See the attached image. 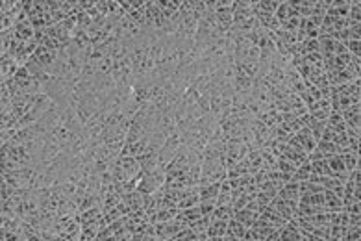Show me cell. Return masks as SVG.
Segmentation results:
<instances>
[{"label": "cell", "mask_w": 361, "mask_h": 241, "mask_svg": "<svg viewBox=\"0 0 361 241\" xmlns=\"http://www.w3.org/2000/svg\"><path fill=\"white\" fill-rule=\"evenodd\" d=\"M182 228H185V225L176 217L165 221V223H156V238L158 240H172Z\"/></svg>", "instance_id": "1"}, {"label": "cell", "mask_w": 361, "mask_h": 241, "mask_svg": "<svg viewBox=\"0 0 361 241\" xmlns=\"http://www.w3.org/2000/svg\"><path fill=\"white\" fill-rule=\"evenodd\" d=\"M271 208H273L276 213H280L281 217L285 221L293 219L295 217V212H296V206H298V200H289V198H281V197H276L271 200Z\"/></svg>", "instance_id": "2"}, {"label": "cell", "mask_w": 361, "mask_h": 241, "mask_svg": "<svg viewBox=\"0 0 361 241\" xmlns=\"http://www.w3.org/2000/svg\"><path fill=\"white\" fill-rule=\"evenodd\" d=\"M326 163H328V169H330V176L347 182V178L350 173L347 171V165H345L341 154H332V156H328V158H326Z\"/></svg>", "instance_id": "3"}, {"label": "cell", "mask_w": 361, "mask_h": 241, "mask_svg": "<svg viewBox=\"0 0 361 241\" xmlns=\"http://www.w3.org/2000/svg\"><path fill=\"white\" fill-rule=\"evenodd\" d=\"M250 130L252 134H254V139H256V146L258 148H263V145H265L267 141L271 139V128L267 126L263 121H259V119H250Z\"/></svg>", "instance_id": "4"}, {"label": "cell", "mask_w": 361, "mask_h": 241, "mask_svg": "<svg viewBox=\"0 0 361 241\" xmlns=\"http://www.w3.org/2000/svg\"><path fill=\"white\" fill-rule=\"evenodd\" d=\"M32 58L36 59L37 63L46 71V69H48V67H50L52 63L59 58V50H52V48H46V47H43V45H39Z\"/></svg>", "instance_id": "5"}, {"label": "cell", "mask_w": 361, "mask_h": 241, "mask_svg": "<svg viewBox=\"0 0 361 241\" xmlns=\"http://www.w3.org/2000/svg\"><path fill=\"white\" fill-rule=\"evenodd\" d=\"M308 113L311 117H315L317 121H326L332 113V104H330V98H321L317 102H313L308 106Z\"/></svg>", "instance_id": "6"}, {"label": "cell", "mask_w": 361, "mask_h": 241, "mask_svg": "<svg viewBox=\"0 0 361 241\" xmlns=\"http://www.w3.org/2000/svg\"><path fill=\"white\" fill-rule=\"evenodd\" d=\"M104 217V210L102 206H93L89 210H83V212L76 213V219L80 221L81 227H89V225H95Z\"/></svg>", "instance_id": "7"}, {"label": "cell", "mask_w": 361, "mask_h": 241, "mask_svg": "<svg viewBox=\"0 0 361 241\" xmlns=\"http://www.w3.org/2000/svg\"><path fill=\"white\" fill-rule=\"evenodd\" d=\"M341 117L345 119L348 128H352L356 132H361L360 124H361V104H354L347 110L341 111Z\"/></svg>", "instance_id": "8"}, {"label": "cell", "mask_w": 361, "mask_h": 241, "mask_svg": "<svg viewBox=\"0 0 361 241\" xmlns=\"http://www.w3.org/2000/svg\"><path fill=\"white\" fill-rule=\"evenodd\" d=\"M115 163H117L119 167L122 169L130 178L137 176V173L141 171L139 161H137V158H133V156H119L117 160H115Z\"/></svg>", "instance_id": "9"}, {"label": "cell", "mask_w": 361, "mask_h": 241, "mask_svg": "<svg viewBox=\"0 0 361 241\" xmlns=\"http://www.w3.org/2000/svg\"><path fill=\"white\" fill-rule=\"evenodd\" d=\"M285 160H289L291 163H295L296 167H300V165H304L308 160V152L306 150H300V148H295V146L291 145H285V148H283V154H281Z\"/></svg>", "instance_id": "10"}, {"label": "cell", "mask_w": 361, "mask_h": 241, "mask_svg": "<svg viewBox=\"0 0 361 241\" xmlns=\"http://www.w3.org/2000/svg\"><path fill=\"white\" fill-rule=\"evenodd\" d=\"M226 228H228V221H219V219H211L209 227H207V238L209 240H224L226 236Z\"/></svg>", "instance_id": "11"}, {"label": "cell", "mask_w": 361, "mask_h": 241, "mask_svg": "<svg viewBox=\"0 0 361 241\" xmlns=\"http://www.w3.org/2000/svg\"><path fill=\"white\" fill-rule=\"evenodd\" d=\"M259 219L265 221L267 225H273V227H276V228H281L285 225V219L281 217L280 213L274 212L271 206H267V208H263V210L259 212Z\"/></svg>", "instance_id": "12"}, {"label": "cell", "mask_w": 361, "mask_h": 241, "mask_svg": "<svg viewBox=\"0 0 361 241\" xmlns=\"http://www.w3.org/2000/svg\"><path fill=\"white\" fill-rule=\"evenodd\" d=\"M15 39H19V41H32L34 36H36V28L32 26V22L26 21V22H19V24H15Z\"/></svg>", "instance_id": "13"}, {"label": "cell", "mask_w": 361, "mask_h": 241, "mask_svg": "<svg viewBox=\"0 0 361 241\" xmlns=\"http://www.w3.org/2000/svg\"><path fill=\"white\" fill-rule=\"evenodd\" d=\"M219 191H221V182L200 184V186H199L200 200H217V195H219Z\"/></svg>", "instance_id": "14"}, {"label": "cell", "mask_w": 361, "mask_h": 241, "mask_svg": "<svg viewBox=\"0 0 361 241\" xmlns=\"http://www.w3.org/2000/svg\"><path fill=\"white\" fill-rule=\"evenodd\" d=\"M244 232H246V227H244L243 223H239L237 219H232L228 221V228H226V236H224V240H243Z\"/></svg>", "instance_id": "15"}, {"label": "cell", "mask_w": 361, "mask_h": 241, "mask_svg": "<svg viewBox=\"0 0 361 241\" xmlns=\"http://www.w3.org/2000/svg\"><path fill=\"white\" fill-rule=\"evenodd\" d=\"M122 202L130 206V210H139L145 206V193H141V191H130V193H124L122 195Z\"/></svg>", "instance_id": "16"}, {"label": "cell", "mask_w": 361, "mask_h": 241, "mask_svg": "<svg viewBox=\"0 0 361 241\" xmlns=\"http://www.w3.org/2000/svg\"><path fill=\"white\" fill-rule=\"evenodd\" d=\"M259 217L258 212H252V210H248V208H243V210H236L234 212V219H237L239 223H243L246 228H250L254 223H256V219Z\"/></svg>", "instance_id": "17"}, {"label": "cell", "mask_w": 361, "mask_h": 241, "mask_svg": "<svg viewBox=\"0 0 361 241\" xmlns=\"http://www.w3.org/2000/svg\"><path fill=\"white\" fill-rule=\"evenodd\" d=\"M278 197L289 198V200H298L300 198V191H298V182L291 180V182L283 184V188L278 190Z\"/></svg>", "instance_id": "18"}, {"label": "cell", "mask_w": 361, "mask_h": 241, "mask_svg": "<svg viewBox=\"0 0 361 241\" xmlns=\"http://www.w3.org/2000/svg\"><path fill=\"white\" fill-rule=\"evenodd\" d=\"M156 4H158V7L163 11V15H165L167 19H170L172 15L180 11V4H182V2H180V0H158Z\"/></svg>", "instance_id": "19"}, {"label": "cell", "mask_w": 361, "mask_h": 241, "mask_svg": "<svg viewBox=\"0 0 361 241\" xmlns=\"http://www.w3.org/2000/svg\"><path fill=\"white\" fill-rule=\"evenodd\" d=\"M165 98H167V91L163 86L160 84H154V86H150V93H148V100L156 106H160V104L165 102Z\"/></svg>", "instance_id": "20"}, {"label": "cell", "mask_w": 361, "mask_h": 241, "mask_svg": "<svg viewBox=\"0 0 361 241\" xmlns=\"http://www.w3.org/2000/svg\"><path fill=\"white\" fill-rule=\"evenodd\" d=\"M324 206L328 208V212H335L343 208V198H339L333 191L324 190Z\"/></svg>", "instance_id": "21"}, {"label": "cell", "mask_w": 361, "mask_h": 241, "mask_svg": "<svg viewBox=\"0 0 361 241\" xmlns=\"http://www.w3.org/2000/svg\"><path fill=\"white\" fill-rule=\"evenodd\" d=\"M313 52H319L317 39H306L304 43L296 45V56H308V54H313Z\"/></svg>", "instance_id": "22"}, {"label": "cell", "mask_w": 361, "mask_h": 241, "mask_svg": "<svg viewBox=\"0 0 361 241\" xmlns=\"http://www.w3.org/2000/svg\"><path fill=\"white\" fill-rule=\"evenodd\" d=\"M278 6H280V0H263V2H254V9H256V11L269 13V15L276 13Z\"/></svg>", "instance_id": "23"}, {"label": "cell", "mask_w": 361, "mask_h": 241, "mask_svg": "<svg viewBox=\"0 0 361 241\" xmlns=\"http://www.w3.org/2000/svg\"><path fill=\"white\" fill-rule=\"evenodd\" d=\"M343 156V161L347 165V171L352 173L356 169H360V150H352V152H345L341 154Z\"/></svg>", "instance_id": "24"}, {"label": "cell", "mask_w": 361, "mask_h": 241, "mask_svg": "<svg viewBox=\"0 0 361 241\" xmlns=\"http://www.w3.org/2000/svg\"><path fill=\"white\" fill-rule=\"evenodd\" d=\"M234 217V208L232 206H215L213 213H211V219H219V221H230Z\"/></svg>", "instance_id": "25"}, {"label": "cell", "mask_w": 361, "mask_h": 241, "mask_svg": "<svg viewBox=\"0 0 361 241\" xmlns=\"http://www.w3.org/2000/svg\"><path fill=\"white\" fill-rule=\"evenodd\" d=\"M326 124H328V126H332V128L337 132V134L345 132V128H347L345 119L341 117V113H335V111H332V113H330V117L326 119Z\"/></svg>", "instance_id": "26"}, {"label": "cell", "mask_w": 361, "mask_h": 241, "mask_svg": "<svg viewBox=\"0 0 361 241\" xmlns=\"http://www.w3.org/2000/svg\"><path fill=\"white\" fill-rule=\"evenodd\" d=\"M200 96H202V93H200L199 89L195 88V86H189V88L185 89L184 96H182V102H184L185 106H195V104L199 102Z\"/></svg>", "instance_id": "27"}, {"label": "cell", "mask_w": 361, "mask_h": 241, "mask_svg": "<svg viewBox=\"0 0 361 241\" xmlns=\"http://www.w3.org/2000/svg\"><path fill=\"white\" fill-rule=\"evenodd\" d=\"M178 213H180V208H160L156 213V223H165V221L174 219Z\"/></svg>", "instance_id": "28"}, {"label": "cell", "mask_w": 361, "mask_h": 241, "mask_svg": "<svg viewBox=\"0 0 361 241\" xmlns=\"http://www.w3.org/2000/svg\"><path fill=\"white\" fill-rule=\"evenodd\" d=\"M310 176H311V163L306 161L304 165H300V167L296 169L291 180H295V182H306V180H310Z\"/></svg>", "instance_id": "29"}, {"label": "cell", "mask_w": 361, "mask_h": 241, "mask_svg": "<svg viewBox=\"0 0 361 241\" xmlns=\"http://www.w3.org/2000/svg\"><path fill=\"white\" fill-rule=\"evenodd\" d=\"M122 200V195L120 193H108L106 197H102V210L104 212H108V210H111V208H115V206L119 204Z\"/></svg>", "instance_id": "30"}, {"label": "cell", "mask_w": 361, "mask_h": 241, "mask_svg": "<svg viewBox=\"0 0 361 241\" xmlns=\"http://www.w3.org/2000/svg\"><path fill=\"white\" fill-rule=\"evenodd\" d=\"M330 225H345L348 227V212L347 210H335V212H330Z\"/></svg>", "instance_id": "31"}, {"label": "cell", "mask_w": 361, "mask_h": 241, "mask_svg": "<svg viewBox=\"0 0 361 241\" xmlns=\"http://www.w3.org/2000/svg\"><path fill=\"white\" fill-rule=\"evenodd\" d=\"M209 223H211V215H202V217H199L195 223H191L189 228H193L197 234H199V232H206L207 227H209Z\"/></svg>", "instance_id": "32"}, {"label": "cell", "mask_w": 361, "mask_h": 241, "mask_svg": "<svg viewBox=\"0 0 361 241\" xmlns=\"http://www.w3.org/2000/svg\"><path fill=\"white\" fill-rule=\"evenodd\" d=\"M315 148H319L321 152H324L326 156H332V154H339V148H337V145L335 143H332V141H317V146Z\"/></svg>", "instance_id": "33"}, {"label": "cell", "mask_w": 361, "mask_h": 241, "mask_svg": "<svg viewBox=\"0 0 361 241\" xmlns=\"http://www.w3.org/2000/svg\"><path fill=\"white\" fill-rule=\"evenodd\" d=\"M276 169L281 171V173H287V175H295V171L298 167H296L295 163H291L289 160H285L283 156H280V158H278V163H276Z\"/></svg>", "instance_id": "34"}, {"label": "cell", "mask_w": 361, "mask_h": 241, "mask_svg": "<svg viewBox=\"0 0 361 241\" xmlns=\"http://www.w3.org/2000/svg\"><path fill=\"white\" fill-rule=\"evenodd\" d=\"M348 19H352V21H356V22H361V2H358V0H352V2H350Z\"/></svg>", "instance_id": "35"}, {"label": "cell", "mask_w": 361, "mask_h": 241, "mask_svg": "<svg viewBox=\"0 0 361 241\" xmlns=\"http://www.w3.org/2000/svg\"><path fill=\"white\" fill-rule=\"evenodd\" d=\"M347 227L345 225H330V240H345Z\"/></svg>", "instance_id": "36"}, {"label": "cell", "mask_w": 361, "mask_h": 241, "mask_svg": "<svg viewBox=\"0 0 361 241\" xmlns=\"http://www.w3.org/2000/svg\"><path fill=\"white\" fill-rule=\"evenodd\" d=\"M361 238V225H348L347 227V236L345 240L348 241H356Z\"/></svg>", "instance_id": "37"}, {"label": "cell", "mask_w": 361, "mask_h": 241, "mask_svg": "<svg viewBox=\"0 0 361 241\" xmlns=\"http://www.w3.org/2000/svg\"><path fill=\"white\" fill-rule=\"evenodd\" d=\"M215 206H217V200H200L199 202V208H200V213H202V215H211L215 210Z\"/></svg>", "instance_id": "38"}, {"label": "cell", "mask_w": 361, "mask_h": 241, "mask_svg": "<svg viewBox=\"0 0 361 241\" xmlns=\"http://www.w3.org/2000/svg\"><path fill=\"white\" fill-rule=\"evenodd\" d=\"M347 50L350 56H360L361 58V41H354V39H348L347 43Z\"/></svg>", "instance_id": "39"}, {"label": "cell", "mask_w": 361, "mask_h": 241, "mask_svg": "<svg viewBox=\"0 0 361 241\" xmlns=\"http://www.w3.org/2000/svg\"><path fill=\"white\" fill-rule=\"evenodd\" d=\"M348 225H361V213H348Z\"/></svg>", "instance_id": "40"}]
</instances>
